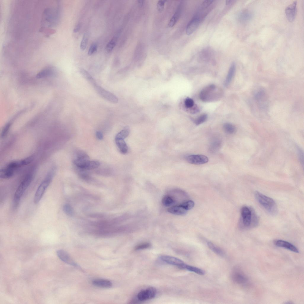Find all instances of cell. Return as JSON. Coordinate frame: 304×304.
Listing matches in <instances>:
<instances>
[{
    "label": "cell",
    "instance_id": "obj_28",
    "mask_svg": "<svg viewBox=\"0 0 304 304\" xmlns=\"http://www.w3.org/2000/svg\"><path fill=\"white\" fill-rule=\"evenodd\" d=\"M53 72L52 68L50 67L46 68L40 71L37 75V77L38 78H41L46 77L51 75Z\"/></svg>",
    "mask_w": 304,
    "mask_h": 304
},
{
    "label": "cell",
    "instance_id": "obj_19",
    "mask_svg": "<svg viewBox=\"0 0 304 304\" xmlns=\"http://www.w3.org/2000/svg\"><path fill=\"white\" fill-rule=\"evenodd\" d=\"M236 70V65L234 62L232 63L229 69L228 73L224 82L225 86H228L230 83L234 75Z\"/></svg>",
    "mask_w": 304,
    "mask_h": 304
},
{
    "label": "cell",
    "instance_id": "obj_7",
    "mask_svg": "<svg viewBox=\"0 0 304 304\" xmlns=\"http://www.w3.org/2000/svg\"><path fill=\"white\" fill-rule=\"evenodd\" d=\"M156 293L155 288L150 287L140 292L137 294V298L140 301H144L154 298Z\"/></svg>",
    "mask_w": 304,
    "mask_h": 304
},
{
    "label": "cell",
    "instance_id": "obj_35",
    "mask_svg": "<svg viewBox=\"0 0 304 304\" xmlns=\"http://www.w3.org/2000/svg\"><path fill=\"white\" fill-rule=\"evenodd\" d=\"M187 210L191 209L194 207V202L191 200H188L180 204Z\"/></svg>",
    "mask_w": 304,
    "mask_h": 304
},
{
    "label": "cell",
    "instance_id": "obj_42",
    "mask_svg": "<svg viewBox=\"0 0 304 304\" xmlns=\"http://www.w3.org/2000/svg\"><path fill=\"white\" fill-rule=\"evenodd\" d=\"M97 50V45L96 43L92 44L89 48L88 52V54L89 55H91L95 52Z\"/></svg>",
    "mask_w": 304,
    "mask_h": 304
},
{
    "label": "cell",
    "instance_id": "obj_34",
    "mask_svg": "<svg viewBox=\"0 0 304 304\" xmlns=\"http://www.w3.org/2000/svg\"><path fill=\"white\" fill-rule=\"evenodd\" d=\"M63 210L66 215L72 216L74 214V210L72 206L69 204H65L63 206Z\"/></svg>",
    "mask_w": 304,
    "mask_h": 304
},
{
    "label": "cell",
    "instance_id": "obj_11",
    "mask_svg": "<svg viewBox=\"0 0 304 304\" xmlns=\"http://www.w3.org/2000/svg\"><path fill=\"white\" fill-rule=\"evenodd\" d=\"M33 159V156H31L23 159L12 162L9 163L6 167L15 171L22 166L30 164Z\"/></svg>",
    "mask_w": 304,
    "mask_h": 304
},
{
    "label": "cell",
    "instance_id": "obj_43",
    "mask_svg": "<svg viewBox=\"0 0 304 304\" xmlns=\"http://www.w3.org/2000/svg\"><path fill=\"white\" fill-rule=\"evenodd\" d=\"M297 150L299 160L301 163L303 164V153L301 149L298 147H297Z\"/></svg>",
    "mask_w": 304,
    "mask_h": 304
},
{
    "label": "cell",
    "instance_id": "obj_23",
    "mask_svg": "<svg viewBox=\"0 0 304 304\" xmlns=\"http://www.w3.org/2000/svg\"><path fill=\"white\" fill-rule=\"evenodd\" d=\"M252 16V14L250 11L245 10L243 11L240 14L239 19L243 22H247L251 19Z\"/></svg>",
    "mask_w": 304,
    "mask_h": 304
},
{
    "label": "cell",
    "instance_id": "obj_36",
    "mask_svg": "<svg viewBox=\"0 0 304 304\" xmlns=\"http://www.w3.org/2000/svg\"><path fill=\"white\" fill-rule=\"evenodd\" d=\"M221 145V142L219 140H216L211 143L210 147V150L212 152H215L219 148Z\"/></svg>",
    "mask_w": 304,
    "mask_h": 304
},
{
    "label": "cell",
    "instance_id": "obj_4",
    "mask_svg": "<svg viewBox=\"0 0 304 304\" xmlns=\"http://www.w3.org/2000/svg\"><path fill=\"white\" fill-rule=\"evenodd\" d=\"M33 179V175L31 173L28 174L26 176L16 191L13 199L14 202L19 203L21 197L31 184Z\"/></svg>",
    "mask_w": 304,
    "mask_h": 304
},
{
    "label": "cell",
    "instance_id": "obj_8",
    "mask_svg": "<svg viewBox=\"0 0 304 304\" xmlns=\"http://www.w3.org/2000/svg\"><path fill=\"white\" fill-rule=\"evenodd\" d=\"M185 159L188 163L192 164L200 165L207 163L208 158L206 156L200 154L191 155L185 157Z\"/></svg>",
    "mask_w": 304,
    "mask_h": 304
},
{
    "label": "cell",
    "instance_id": "obj_6",
    "mask_svg": "<svg viewBox=\"0 0 304 304\" xmlns=\"http://www.w3.org/2000/svg\"><path fill=\"white\" fill-rule=\"evenodd\" d=\"M90 161L89 156L85 153L79 152L77 154L73 163L78 168L84 170L86 166Z\"/></svg>",
    "mask_w": 304,
    "mask_h": 304
},
{
    "label": "cell",
    "instance_id": "obj_2",
    "mask_svg": "<svg viewBox=\"0 0 304 304\" xmlns=\"http://www.w3.org/2000/svg\"><path fill=\"white\" fill-rule=\"evenodd\" d=\"M255 197L258 202L269 213L276 214L277 207L274 200L272 198L263 194L258 191L254 193Z\"/></svg>",
    "mask_w": 304,
    "mask_h": 304
},
{
    "label": "cell",
    "instance_id": "obj_33",
    "mask_svg": "<svg viewBox=\"0 0 304 304\" xmlns=\"http://www.w3.org/2000/svg\"><path fill=\"white\" fill-rule=\"evenodd\" d=\"M89 37V34L87 33L84 34L80 45V48L82 50H84L86 48L88 42Z\"/></svg>",
    "mask_w": 304,
    "mask_h": 304
},
{
    "label": "cell",
    "instance_id": "obj_47",
    "mask_svg": "<svg viewBox=\"0 0 304 304\" xmlns=\"http://www.w3.org/2000/svg\"><path fill=\"white\" fill-rule=\"evenodd\" d=\"M143 1H144L142 0L138 1L140 7H141L142 6L143 3Z\"/></svg>",
    "mask_w": 304,
    "mask_h": 304
},
{
    "label": "cell",
    "instance_id": "obj_12",
    "mask_svg": "<svg viewBox=\"0 0 304 304\" xmlns=\"http://www.w3.org/2000/svg\"><path fill=\"white\" fill-rule=\"evenodd\" d=\"M161 259L168 264L175 265L182 269L184 262L181 259L176 257L168 255H163L160 256Z\"/></svg>",
    "mask_w": 304,
    "mask_h": 304
},
{
    "label": "cell",
    "instance_id": "obj_29",
    "mask_svg": "<svg viewBox=\"0 0 304 304\" xmlns=\"http://www.w3.org/2000/svg\"><path fill=\"white\" fill-rule=\"evenodd\" d=\"M129 133V128L128 127L126 126L117 134L115 138L124 139L128 136Z\"/></svg>",
    "mask_w": 304,
    "mask_h": 304
},
{
    "label": "cell",
    "instance_id": "obj_5",
    "mask_svg": "<svg viewBox=\"0 0 304 304\" xmlns=\"http://www.w3.org/2000/svg\"><path fill=\"white\" fill-rule=\"evenodd\" d=\"M94 87L98 94L104 99L112 103L118 102V98L112 93L105 90L97 84Z\"/></svg>",
    "mask_w": 304,
    "mask_h": 304
},
{
    "label": "cell",
    "instance_id": "obj_39",
    "mask_svg": "<svg viewBox=\"0 0 304 304\" xmlns=\"http://www.w3.org/2000/svg\"><path fill=\"white\" fill-rule=\"evenodd\" d=\"M151 246V244L149 243H143L137 245L135 247L134 249L136 250H142L148 248Z\"/></svg>",
    "mask_w": 304,
    "mask_h": 304
},
{
    "label": "cell",
    "instance_id": "obj_10",
    "mask_svg": "<svg viewBox=\"0 0 304 304\" xmlns=\"http://www.w3.org/2000/svg\"><path fill=\"white\" fill-rule=\"evenodd\" d=\"M232 278L236 283L245 285L248 282V279L244 273L239 269H236L232 273Z\"/></svg>",
    "mask_w": 304,
    "mask_h": 304
},
{
    "label": "cell",
    "instance_id": "obj_41",
    "mask_svg": "<svg viewBox=\"0 0 304 304\" xmlns=\"http://www.w3.org/2000/svg\"><path fill=\"white\" fill-rule=\"evenodd\" d=\"M166 1L159 0L157 4V9L159 12H162L163 10L164 4Z\"/></svg>",
    "mask_w": 304,
    "mask_h": 304
},
{
    "label": "cell",
    "instance_id": "obj_9",
    "mask_svg": "<svg viewBox=\"0 0 304 304\" xmlns=\"http://www.w3.org/2000/svg\"><path fill=\"white\" fill-rule=\"evenodd\" d=\"M252 211L248 207H243L241 210L242 221L243 226L246 227H249L251 224Z\"/></svg>",
    "mask_w": 304,
    "mask_h": 304
},
{
    "label": "cell",
    "instance_id": "obj_31",
    "mask_svg": "<svg viewBox=\"0 0 304 304\" xmlns=\"http://www.w3.org/2000/svg\"><path fill=\"white\" fill-rule=\"evenodd\" d=\"M100 165V163L97 161H90L87 164L84 170H90L98 168Z\"/></svg>",
    "mask_w": 304,
    "mask_h": 304
},
{
    "label": "cell",
    "instance_id": "obj_30",
    "mask_svg": "<svg viewBox=\"0 0 304 304\" xmlns=\"http://www.w3.org/2000/svg\"><path fill=\"white\" fill-rule=\"evenodd\" d=\"M162 202L164 206L168 207L174 204L175 202V201L171 197L166 195L163 198L162 200Z\"/></svg>",
    "mask_w": 304,
    "mask_h": 304
},
{
    "label": "cell",
    "instance_id": "obj_1",
    "mask_svg": "<svg viewBox=\"0 0 304 304\" xmlns=\"http://www.w3.org/2000/svg\"><path fill=\"white\" fill-rule=\"evenodd\" d=\"M222 91L215 85L212 84L206 87L200 92V99L205 102L213 101L219 99L221 96Z\"/></svg>",
    "mask_w": 304,
    "mask_h": 304
},
{
    "label": "cell",
    "instance_id": "obj_46",
    "mask_svg": "<svg viewBox=\"0 0 304 304\" xmlns=\"http://www.w3.org/2000/svg\"><path fill=\"white\" fill-rule=\"evenodd\" d=\"M81 25L80 23L78 24L75 28L73 30V31L75 33H76L80 29L81 27Z\"/></svg>",
    "mask_w": 304,
    "mask_h": 304
},
{
    "label": "cell",
    "instance_id": "obj_15",
    "mask_svg": "<svg viewBox=\"0 0 304 304\" xmlns=\"http://www.w3.org/2000/svg\"><path fill=\"white\" fill-rule=\"evenodd\" d=\"M297 1H294L287 7L285 9V14L287 19L290 22L294 21L296 14Z\"/></svg>",
    "mask_w": 304,
    "mask_h": 304
},
{
    "label": "cell",
    "instance_id": "obj_32",
    "mask_svg": "<svg viewBox=\"0 0 304 304\" xmlns=\"http://www.w3.org/2000/svg\"><path fill=\"white\" fill-rule=\"evenodd\" d=\"M116 37H113L107 44L106 50L108 52H111L115 47L117 42Z\"/></svg>",
    "mask_w": 304,
    "mask_h": 304
},
{
    "label": "cell",
    "instance_id": "obj_45",
    "mask_svg": "<svg viewBox=\"0 0 304 304\" xmlns=\"http://www.w3.org/2000/svg\"><path fill=\"white\" fill-rule=\"evenodd\" d=\"M96 137L97 139L99 140H102L103 138V135L101 132L99 131H97L96 133Z\"/></svg>",
    "mask_w": 304,
    "mask_h": 304
},
{
    "label": "cell",
    "instance_id": "obj_27",
    "mask_svg": "<svg viewBox=\"0 0 304 304\" xmlns=\"http://www.w3.org/2000/svg\"><path fill=\"white\" fill-rule=\"evenodd\" d=\"M181 6L177 10L174 15L172 16L170 20L168 23V26L169 27L171 28L173 27L177 22L181 12Z\"/></svg>",
    "mask_w": 304,
    "mask_h": 304
},
{
    "label": "cell",
    "instance_id": "obj_40",
    "mask_svg": "<svg viewBox=\"0 0 304 304\" xmlns=\"http://www.w3.org/2000/svg\"><path fill=\"white\" fill-rule=\"evenodd\" d=\"M194 103L193 100L191 98L187 97L185 101V107L188 108H190L193 107Z\"/></svg>",
    "mask_w": 304,
    "mask_h": 304
},
{
    "label": "cell",
    "instance_id": "obj_14",
    "mask_svg": "<svg viewBox=\"0 0 304 304\" xmlns=\"http://www.w3.org/2000/svg\"><path fill=\"white\" fill-rule=\"evenodd\" d=\"M201 20L199 17L196 16L189 22L186 28V33L187 35H190L195 31L200 25Z\"/></svg>",
    "mask_w": 304,
    "mask_h": 304
},
{
    "label": "cell",
    "instance_id": "obj_22",
    "mask_svg": "<svg viewBox=\"0 0 304 304\" xmlns=\"http://www.w3.org/2000/svg\"><path fill=\"white\" fill-rule=\"evenodd\" d=\"M116 144L119 148L121 152L124 154L126 153L128 150L127 145L124 139L115 138Z\"/></svg>",
    "mask_w": 304,
    "mask_h": 304
},
{
    "label": "cell",
    "instance_id": "obj_38",
    "mask_svg": "<svg viewBox=\"0 0 304 304\" xmlns=\"http://www.w3.org/2000/svg\"><path fill=\"white\" fill-rule=\"evenodd\" d=\"M11 123L10 122L8 123L3 127L1 133V137L2 138H4L7 135L10 128Z\"/></svg>",
    "mask_w": 304,
    "mask_h": 304
},
{
    "label": "cell",
    "instance_id": "obj_18",
    "mask_svg": "<svg viewBox=\"0 0 304 304\" xmlns=\"http://www.w3.org/2000/svg\"><path fill=\"white\" fill-rule=\"evenodd\" d=\"M92 283L95 286L104 288L110 287L112 285L110 281L102 279H95L93 281Z\"/></svg>",
    "mask_w": 304,
    "mask_h": 304
},
{
    "label": "cell",
    "instance_id": "obj_24",
    "mask_svg": "<svg viewBox=\"0 0 304 304\" xmlns=\"http://www.w3.org/2000/svg\"><path fill=\"white\" fill-rule=\"evenodd\" d=\"M183 269L194 272L200 275H203L205 274L204 271L202 269L186 264L183 266Z\"/></svg>",
    "mask_w": 304,
    "mask_h": 304
},
{
    "label": "cell",
    "instance_id": "obj_20",
    "mask_svg": "<svg viewBox=\"0 0 304 304\" xmlns=\"http://www.w3.org/2000/svg\"><path fill=\"white\" fill-rule=\"evenodd\" d=\"M80 71L83 77L93 87L97 84L96 80L86 70L83 68H81Z\"/></svg>",
    "mask_w": 304,
    "mask_h": 304
},
{
    "label": "cell",
    "instance_id": "obj_13",
    "mask_svg": "<svg viewBox=\"0 0 304 304\" xmlns=\"http://www.w3.org/2000/svg\"><path fill=\"white\" fill-rule=\"evenodd\" d=\"M57 254L58 257L64 262L73 266L78 267L79 266L73 260L68 253L63 250H58L57 251Z\"/></svg>",
    "mask_w": 304,
    "mask_h": 304
},
{
    "label": "cell",
    "instance_id": "obj_37",
    "mask_svg": "<svg viewBox=\"0 0 304 304\" xmlns=\"http://www.w3.org/2000/svg\"><path fill=\"white\" fill-rule=\"evenodd\" d=\"M207 115L205 114L200 115L194 121V123L196 125H199L204 122L207 119Z\"/></svg>",
    "mask_w": 304,
    "mask_h": 304
},
{
    "label": "cell",
    "instance_id": "obj_16",
    "mask_svg": "<svg viewBox=\"0 0 304 304\" xmlns=\"http://www.w3.org/2000/svg\"><path fill=\"white\" fill-rule=\"evenodd\" d=\"M276 246L281 248H283L294 252L298 253L299 251L297 248L292 243L286 241L278 240H275L274 242Z\"/></svg>",
    "mask_w": 304,
    "mask_h": 304
},
{
    "label": "cell",
    "instance_id": "obj_21",
    "mask_svg": "<svg viewBox=\"0 0 304 304\" xmlns=\"http://www.w3.org/2000/svg\"><path fill=\"white\" fill-rule=\"evenodd\" d=\"M15 171L6 167L0 170V177L4 179L9 178L14 176Z\"/></svg>",
    "mask_w": 304,
    "mask_h": 304
},
{
    "label": "cell",
    "instance_id": "obj_3",
    "mask_svg": "<svg viewBox=\"0 0 304 304\" xmlns=\"http://www.w3.org/2000/svg\"><path fill=\"white\" fill-rule=\"evenodd\" d=\"M52 171L48 173L38 186L34 196V202L35 204L39 202L51 182L53 176V172Z\"/></svg>",
    "mask_w": 304,
    "mask_h": 304
},
{
    "label": "cell",
    "instance_id": "obj_26",
    "mask_svg": "<svg viewBox=\"0 0 304 304\" xmlns=\"http://www.w3.org/2000/svg\"><path fill=\"white\" fill-rule=\"evenodd\" d=\"M223 128L225 132L228 134H233L236 131L235 126L233 124L229 123L224 124Z\"/></svg>",
    "mask_w": 304,
    "mask_h": 304
},
{
    "label": "cell",
    "instance_id": "obj_44",
    "mask_svg": "<svg viewBox=\"0 0 304 304\" xmlns=\"http://www.w3.org/2000/svg\"><path fill=\"white\" fill-rule=\"evenodd\" d=\"M214 1L213 0H205L202 4L201 9L203 10L208 7Z\"/></svg>",
    "mask_w": 304,
    "mask_h": 304
},
{
    "label": "cell",
    "instance_id": "obj_25",
    "mask_svg": "<svg viewBox=\"0 0 304 304\" xmlns=\"http://www.w3.org/2000/svg\"><path fill=\"white\" fill-rule=\"evenodd\" d=\"M207 244L209 248L217 254L221 256L224 255V254L223 251L213 243L208 242Z\"/></svg>",
    "mask_w": 304,
    "mask_h": 304
},
{
    "label": "cell",
    "instance_id": "obj_17",
    "mask_svg": "<svg viewBox=\"0 0 304 304\" xmlns=\"http://www.w3.org/2000/svg\"><path fill=\"white\" fill-rule=\"evenodd\" d=\"M167 211L171 214L177 215H185L187 211L180 205L172 206L168 209Z\"/></svg>",
    "mask_w": 304,
    "mask_h": 304
}]
</instances>
